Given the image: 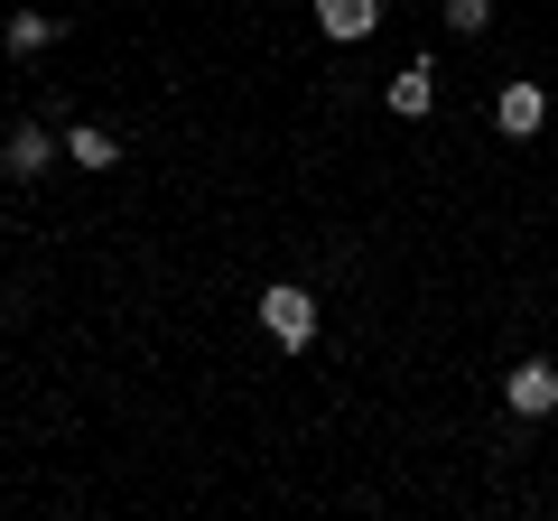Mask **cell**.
<instances>
[{"mask_svg": "<svg viewBox=\"0 0 558 521\" xmlns=\"http://www.w3.org/2000/svg\"><path fill=\"white\" fill-rule=\"evenodd\" d=\"M260 326H270L279 344H317V299H307L299 280H270L260 289Z\"/></svg>", "mask_w": 558, "mask_h": 521, "instance_id": "obj_1", "label": "cell"}, {"mask_svg": "<svg viewBox=\"0 0 558 521\" xmlns=\"http://www.w3.org/2000/svg\"><path fill=\"white\" fill-rule=\"evenodd\" d=\"M502 401H512L521 410V420H549V410H558V363H512V373H502Z\"/></svg>", "mask_w": 558, "mask_h": 521, "instance_id": "obj_2", "label": "cell"}, {"mask_svg": "<svg viewBox=\"0 0 558 521\" xmlns=\"http://www.w3.org/2000/svg\"><path fill=\"white\" fill-rule=\"evenodd\" d=\"M57 131H38V121H20V131H10V141H0V168H10V178H38V168H57Z\"/></svg>", "mask_w": 558, "mask_h": 521, "instance_id": "obj_3", "label": "cell"}, {"mask_svg": "<svg viewBox=\"0 0 558 521\" xmlns=\"http://www.w3.org/2000/svg\"><path fill=\"white\" fill-rule=\"evenodd\" d=\"M494 121H502V131H512V141H531L539 121H549V94H539V84H502V102H494Z\"/></svg>", "mask_w": 558, "mask_h": 521, "instance_id": "obj_4", "label": "cell"}, {"mask_svg": "<svg viewBox=\"0 0 558 521\" xmlns=\"http://www.w3.org/2000/svg\"><path fill=\"white\" fill-rule=\"evenodd\" d=\"M65 159H75V168H94V178H102V168H121V141L102 131V121H75V131H65Z\"/></svg>", "mask_w": 558, "mask_h": 521, "instance_id": "obj_5", "label": "cell"}, {"mask_svg": "<svg viewBox=\"0 0 558 521\" xmlns=\"http://www.w3.org/2000/svg\"><path fill=\"white\" fill-rule=\"evenodd\" d=\"M373 20H381L373 0H317V28H326V38H344V47L373 38Z\"/></svg>", "mask_w": 558, "mask_h": 521, "instance_id": "obj_6", "label": "cell"}, {"mask_svg": "<svg viewBox=\"0 0 558 521\" xmlns=\"http://www.w3.org/2000/svg\"><path fill=\"white\" fill-rule=\"evenodd\" d=\"M428 102H438V65L418 57V65H400V84H391V112H400V121H418Z\"/></svg>", "mask_w": 558, "mask_h": 521, "instance_id": "obj_7", "label": "cell"}, {"mask_svg": "<svg viewBox=\"0 0 558 521\" xmlns=\"http://www.w3.org/2000/svg\"><path fill=\"white\" fill-rule=\"evenodd\" d=\"M0 47H10V57H38V47H57V20H47V10H20V20L0 28Z\"/></svg>", "mask_w": 558, "mask_h": 521, "instance_id": "obj_8", "label": "cell"}, {"mask_svg": "<svg viewBox=\"0 0 558 521\" xmlns=\"http://www.w3.org/2000/svg\"><path fill=\"white\" fill-rule=\"evenodd\" d=\"M484 20H494V0H447V28H457V38H475Z\"/></svg>", "mask_w": 558, "mask_h": 521, "instance_id": "obj_9", "label": "cell"}]
</instances>
